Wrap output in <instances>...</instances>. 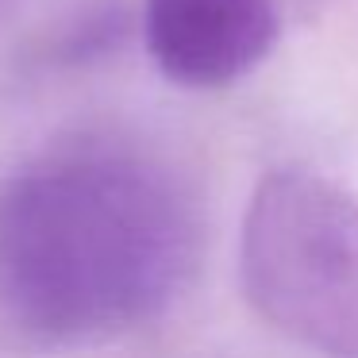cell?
I'll return each mask as SVG.
<instances>
[{
    "label": "cell",
    "mask_w": 358,
    "mask_h": 358,
    "mask_svg": "<svg viewBox=\"0 0 358 358\" xmlns=\"http://www.w3.org/2000/svg\"><path fill=\"white\" fill-rule=\"evenodd\" d=\"M12 4H16V0H0V20H4V12H8Z\"/></svg>",
    "instance_id": "obj_4"
},
{
    "label": "cell",
    "mask_w": 358,
    "mask_h": 358,
    "mask_svg": "<svg viewBox=\"0 0 358 358\" xmlns=\"http://www.w3.org/2000/svg\"><path fill=\"white\" fill-rule=\"evenodd\" d=\"M193 262V212L150 158L78 147L0 185V324L85 343L158 316Z\"/></svg>",
    "instance_id": "obj_1"
},
{
    "label": "cell",
    "mask_w": 358,
    "mask_h": 358,
    "mask_svg": "<svg viewBox=\"0 0 358 358\" xmlns=\"http://www.w3.org/2000/svg\"><path fill=\"white\" fill-rule=\"evenodd\" d=\"M281 31L273 0H143V43L158 73L185 89L247 78Z\"/></svg>",
    "instance_id": "obj_3"
},
{
    "label": "cell",
    "mask_w": 358,
    "mask_h": 358,
    "mask_svg": "<svg viewBox=\"0 0 358 358\" xmlns=\"http://www.w3.org/2000/svg\"><path fill=\"white\" fill-rule=\"evenodd\" d=\"M243 285L278 331L327 358H358V201L324 178L278 170L243 216Z\"/></svg>",
    "instance_id": "obj_2"
}]
</instances>
